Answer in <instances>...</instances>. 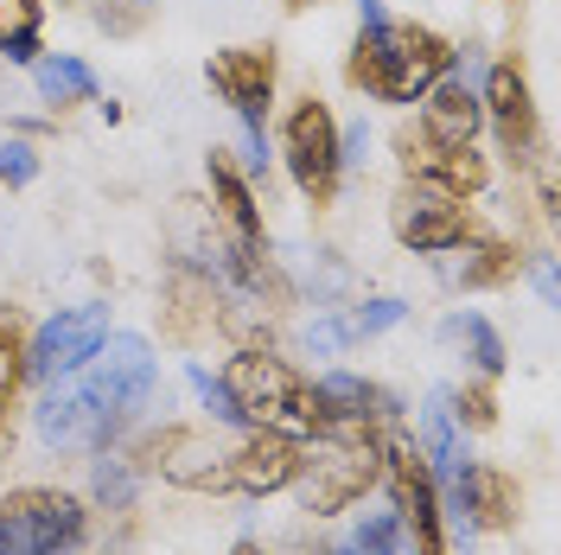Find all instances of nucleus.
<instances>
[{
	"instance_id": "f257e3e1",
	"label": "nucleus",
	"mask_w": 561,
	"mask_h": 555,
	"mask_svg": "<svg viewBox=\"0 0 561 555\" xmlns=\"http://www.w3.org/2000/svg\"><path fill=\"white\" fill-rule=\"evenodd\" d=\"M153 403V358L140 339H103L77 371H65V383L38 403V434L51 448H108L128 421Z\"/></svg>"
},
{
	"instance_id": "f03ea898",
	"label": "nucleus",
	"mask_w": 561,
	"mask_h": 555,
	"mask_svg": "<svg viewBox=\"0 0 561 555\" xmlns=\"http://www.w3.org/2000/svg\"><path fill=\"white\" fill-rule=\"evenodd\" d=\"M357 7H364V33L345 58V83L377 103H421L454 70V38L421 20H389L383 0H357Z\"/></svg>"
},
{
	"instance_id": "7ed1b4c3",
	"label": "nucleus",
	"mask_w": 561,
	"mask_h": 555,
	"mask_svg": "<svg viewBox=\"0 0 561 555\" xmlns=\"http://www.w3.org/2000/svg\"><path fill=\"white\" fill-rule=\"evenodd\" d=\"M217 416L243 421V428H275V434H300V441H325L332 421H325V403H319V383L300 377L287 358L275 351L243 346L237 358H224L217 371Z\"/></svg>"
},
{
	"instance_id": "20e7f679",
	"label": "nucleus",
	"mask_w": 561,
	"mask_h": 555,
	"mask_svg": "<svg viewBox=\"0 0 561 555\" xmlns=\"http://www.w3.org/2000/svg\"><path fill=\"white\" fill-rule=\"evenodd\" d=\"M383 486L396 498V523L409 555H454L447 550V511H440V479L421 441H409L402 428L383 434Z\"/></svg>"
},
{
	"instance_id": "39448f33",
	"label": "nucleus",
	"mask_w": 561,
	"mask_h": 555,
	"mask_svg": "<svg viewBox=\"0 0 561 555\" xmlns=\"http://www.w3.org/2000/svg\"><path fill=\"white\" fill-rule=\"evenodd\" d=\"M90 536V505L58 486H20L0 498V555H70Z\"/></svg>"
},
{
	"instance_id": "423d86ee",
	"label": "nucleus",
	"mask_w": 561,
	"mask_h": 555,
	"mask_svg": "<svg viewBox=\"0 0 561 555\" xmlns=\"http://www.w3.org/2000/svg\"><path fill=\"white\" fill-rule=\"evenodd\" d=\"M294 486H300V511L339 518L383 486V441H325L319 453L307 448V466Z\"/></svg>"
},
{
	"instance_id": "0eeeda50",
	"label": "nucleus",
	"mask_w": 561,
	"mask_h": 555,
	"mask_svg": "<svg viewBox=\"0 0 561 555\" xmlns=\"http://www.w3.org/2000/svg\"><path fill=\"white\" fill-rule=\"evenodd\" d=\"M280 154H287V173H294V185H300L319 211L339 199L345 147H339V122H332V109L319 103L313 90H307L300 103L280 115Z\"/></svg>"
},
{
	"instance_id": "6e6552de",
	"label": "nucleus",
	"mask_w": 561,
	"mask_h": 555,
	"mask_svg": "<svg viewBox=\"0 0 561 555\" xmlns=\"http://www.w3.org/2000/svg\"><path fill=\"white\" fill-rule=\"evenodd\" d=\"M389 230H396V243L415 249V256H440V249L472 243V237H479V217H472L466 199L409 179V185L396 192V205H389Z\"/></svg>"
},
{
	"instance_id": "1a4fd4ad",
	"label": "nucleus",
	"mask_w": 561,
	"mask_h": 555,
	"mask_svg": "<svg viewBox=\"0 0 561 555\" xmlns=\"http://www.w3.org/2000/svg\"><path fill=\"white\" fill-rule=\"evenodd\" d=\"M307 466V441L300 434H275V428H249L237 441H224V491L243 498H275L300 479Z\"/></svg>"
},
{
	"instance_id": "9d476101",
	"label": "nucleus",
	"mask_w": 561,
	"mask_h": 555,
	"mask_svg": "<svg viewBox=\"0 0 561 555\" xmlns=\"http://www.w3.org/2000/svg\"><path fill=\"white\" fill-rule=\"evenodd\" d=\"M396 160H402V173L421 179V185H440V192H454V199H472V192H485L491 185V160L479 147H447V140H434L421 122H402L396 135Z\"/></svg>"
},
{
	"instance_id": "9b49d317",
	"label": "nucleus",
	"mask_w": 561,
	"mask_h": 555,
	"mask_svg": "<svg viewBox=\"0 0 561 555\" xmlns=\"http://www.w3.org/2000/svg\"><path fill=\"white\" fill-rule=\"evenodd\" d=\"M479 103H485V122H491V135H497V147H504L517 167H529L536 147H542V128H536V97H529L524 52H504V58L491 65Z\"/></svg>"
},
{
	"instance_id": "f8f14e48",
	"label": "nucleus",
	"mask_w": 561,
	"mask_h": 555,
	"mask_svg": "<svg viewBox=\"0 0 561 555\" xmlns=\"http://www.w3.org/2000/svg\"><path fill=\"white\" fill-rule=\"evenodd\" d=\"M275 70H280V58H275V45L262 38V45H230V52H217L205 65V77L249 128H262V122H268V103H275Z\"/></svg>"
},
{
	"instance_id": "ddd939ff",
	"label": "nucleus",
	"mask_w": 561,
	"mask_h": 555,
	"mask_svg": "<svg viewBox=\"0 0 561 555\" xmlns=\"http://www.w3.org/2000/svg\"><path fill=\"white\" fill-rule=\"evenodd\" d=\"M108 339V307H70L58 319L38 326V339H26V377L58 383L65 371H77L90 351Z\"/></svg>"
},
{
	"instance_id": "4468645a",
	"label": "nucleus",
	"mask_w": 561,
	"mask_h": 555,
	"mask_svg": "<svg viewBox=\"0 0 561 555\" xmlns=\"http://www.w3.org/2000/svg\"><path fill=\"white\" fill-rule=\"evenodd\" d=\"M210 217L224 230V249L230 256H268V237H262V205L249 192V179L237 173L230 154H210Z\"/></svg>"
},
{
	"instance_id": "2eb2a0df",
	"label": "nucleus",
	"mask_w": 561,
	"mask_h": 555,
	"mask_svg": "<svg viewBox=\"0 0 561 555\" xmlns=\"http://www.w3.org/2000/svg\"><path fill=\"white\" fill-rule=\"evenodd\" d=\"M459 505H466V518L472 530H517L524 523V486H517V473L511 466H497V460H472V466H459Z\"/></svg>"
},
{
	"instance_id": "dca6fc26",
	"label": "nucleus",
	"mask_w": 561,
	"mask_h": 555,
	"mask_svg": "<svg viewBox=\"0 0 561 555\" xmlns=\"http://www.w3.org/2000/svg\"><path fill=\"white\" fill-rule=\"evenodd\" d=\"M210 326H224L217 287H210V275H198V269L179 262L173 275H167V294H160V332H167L173 346H198Z\"/></svg>"
},
{
	"instance_id": "f3484780",
	"label": "nucleus",
	"mask_w": 561,
	"mask_h": 555,
	"mask_svg": "<svg viewBox=\"0 0 561 555\" xmlns=\"http://www.w3.org/2000/svg\"><path fill=\"white\" fill-rule=\"evenodd\" d=\"M421 103H427L421 109V128H427L434 140H447V147H472V135L485 128V103H479V90H472L466 77H454V70H447Z\"/></svg>"
},
{
	"instance_id": "a211bd4d",
	"label": "nucleus",
	"mask_w": 561,
	"mask_h": 555,
	"mask_svg": "<svg viewBox=\"0 0 561 555\" xmlns=\"http://www.w3.org/2000/svg\"><path fill=\"white\" fill-rule=\"evenodd\" d=\"M517 275H524V249L497 243V237H472L466 262H459V281L466 287H511Z\"/></svg>"
},
{
	"instance_id": "6ab92c4d",
	"label": "nucleus",
	"mask_w": 561,
	"mask_h": 555,
	"mask_svg": "<svg viewBox=\"0 0 561 555\" xmlns=\"http://www.w3.org/2000/svg\"><path fill=\"white\" fill-rule=\"evenodd\" d=\"M33 83H38V97L58 103V109L96 103V77H90V65H77V58H33Z\"/></svg>"
},
{
	"instance_id": "aec40b11",
	"label": "nucleus",
	"mask_w": 561,
	"mask_h": 555,
	"mask_svg": "<svg viewBox=\"0 0 561 555\" xmlns=\"http://www.w3.org/2000/svg\"><path fill=\"white\" fill-rule=\"evenodd\" d=\"M20 383H26V313L0 307V421H13Z\"/></svg>"
},
{
	"instance_id": "412c9836",
	"label": "nucleus",
	"mask_w": 561,
	"mask_h": 555,
	"mask_svg": "<svg viewBox=\"0 0 561 555\" xmlns=\"http://www.w3.org/2000/svg\"><path fill=\"white\" fill-rule=\"evenodd\" d=\"M38 26H45V0H0V58L33 65L38 58Z\"/></svg>"
},
{
	"instance_id": "4be33fe9",
	"label": "nucleus",
	"mask_w": 561,
	"mask_h": 555,
	"mask_svg": "<svg viewBox=\"0 0 561 555\" xmlns=\"http://www.w3.org/2000/svg\"><path fill=\"white\" fill-rule=\"evenodd\" d=\"M447 339L472 346V364H479V377H497V371H504V339L491 332L479 313H459V319H447Z\"/></svg>"
},
{
	"instance_id": "5701e85b",
	"label": "nucleus",
	"mask_w": 561,
	"mask_h": 555,
	"mask_svg": "<svg viewBox=\"0 0 561 555\" xmlns=\"http://www.w3.org/2000/svg\"><path fill=\"white\" fill-rule=\"evenodd\" d=\"M454 421L472 428V434H491L497 428V377H472L454 389Z\"/></svg>"
},
{
	"instance_id": "b1692460",
	"label": "nucleus",
	"mask_w": 561,
	"mask_h": 555,
	"mask_svg": "<svg viewBox=\"0 0 561 555\" xmlns=\"http://www.w3.org/2000/svg\"><path fill=\"white\" fill-rule=\"evenodd\" d=\"M90 20H96L108 38H135V33L153 26V0H90Z\"/></svg>"
},
{
	"instance_id": "393cba45",
	"label": "nucleus",
	"mask_w": 561,
	"mask_h": 555,
	"mask_svg": "<svg viewBox=\"0 0 561 555\" xmlns=\"http://www.w3.org/2000/svg\"><path fill=\"white\" fill-rule=\"evenodd\" d=\"M396 319H402L396 301H370V307L345 313V319H339V332H325V346H332V339H370V332H383V326H396Z\"/></svg>"
},
{
	"instance_id": "a878e982",
	"label": "nucleus",
	"mask_w": 561,
	"mask_h": 555,
	"mask_svg": "<svg viewBox=\"0 0 561 555\" xmlns=\"http://www.w3.org/2000/svg\"><path fill=\"white\" fill-rule=\"evenodd\" d=\"M38 173L33 147H0V185H26Z\"/></svg>"
},
{
	"instance_id": "bb28decb",
	"label": "nucleus",
	"mask_w": 561,
	"mask_h": 555,
	"mask_svg": "<svg viewBox=\"0 0 561 555\" xmlns=\"http://www.w3.org/2000/svg\"><path fill=\"white\" fill-rule=\"evenodd\" d=\"M280 7H287V13H307V7H319V0H280Z\"/></svg>"
},
{
	"instance_id": "cd10ccee",
	"label": "nucleus",
	"mask_w": 561,
	"mask_h": 555,
	"mask_svg": "<svg viewBox=\"0 0 561 555\" xmlns=\"http://www.w3.org/2000/svg\"><path fill=\"white\" fill-rule=\"evenodd\" d=\"M13 448V421H0V453Z\"/></svg>"
},
{
	"instance_id": "c85d7f7f",
	"label": "nucleus",
	"mask_w": 561,
	"mask_h": 555,
	"mask_svg": "<svg viewBox=\"0 0 561 555\" xmlns=\"http://www.w3.org/2000/svg\"><path fill=\"white\" fill-rule=\"evenodd\" d=\"M230 555H268V550H262V543H237Z\"/></svg>"
},
{
	"instance_id": "c756f323",
	"label": "nucleus",
	"mask_w": 561,
	"mask_h": 555,
	"mask_svg": "<svg viewBox=\"0 0 561 555\" xmlns=\"http://www.w3.org/2000/svg\"><path fill=\"white\" fill-rule=\"evenodd\" d=\"M491 7H504V0H491Z\"/></svg>"
}]
</instances>
